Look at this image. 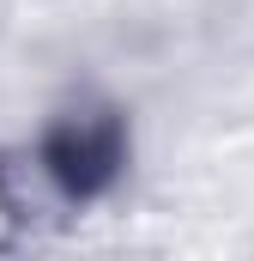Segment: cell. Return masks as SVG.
Here are the masks:
<instances>
[{
    "mask_svg": "<svg viewBox=\"0 0 254 261\" xmlns=\"http://www.w3.org/2000/svg\"><path fill=\"white\" fill-rule=\"evenodd\" d=\"M127 164V134L121 116L91 110V116H61L43 134V170L67 200H97L103 189H115Z\"/></svg>",
    "mask_w": 254,
    "mask_h": 261,
    "instance_id": "cell-1",
    "label": "cell"
}]
</instances>
